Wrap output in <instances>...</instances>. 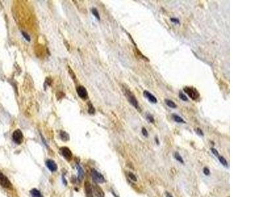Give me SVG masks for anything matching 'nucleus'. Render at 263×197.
<instances>
[{
	"instance_id": "f257e3e1",
	"label": "nucleus",
	"mask_w": 263,
	"mask_h": 197,
	"mask_svg": "<svg viewBox=\"0 0 263 197\" xmlns=\"http://www.w3.org/2000/svg\"><path fill=\"white\" fill-rule=\"evenodd\" d=\"M124 93L125 94V95L127 99L129 101L130 103L132 106H134L135 109L140 110V107L139 103H138V101H137V99H135V95L133 94L131 91L127 89L126 87H124Z\"/></svg>"
},
{
	"instance_id": "f03ea898",
	"label": "nucleus",
	"mask_w": 263,
	"mask_h": 197,
	"mask_svg": "<svg viewBox=\"0 0 263 197\" xmlns=\"http://www.w3.org/2000/svg\"><path fill=\"white\" fill-rule=\"evenodd\" d=\"M184 91L190 97L192 100L196 101L200 97V94H199L197 90L195 87L192 86H185L184 87Z\"/></svg>"
},
{
	"instance_id": "7ed1b4c3",
	"label": "nucleus",
	"mask_w": 263,
	"mask_h": 197,
	"mask_svg": "<svg viewBox=\"0 0 263 197\" xmlns=\"http://www.w3.org/2000/svg\"><path fill=\"white\" fill-rule=\"evenodd\" d=\"M13 140L15 143L20 145L23 143V134L20 129H16L13 134Z\"/></svg>"
},
{
	"instance_id": "20e7f679",
	"label": "nucleus",
	"mask_w": 263,
	"mask_h": 197,
	"mask_svg": "<svg viewBox=\"0 0 263 197\" xmlns=\"http://www.w3.org/2000/svg\"><path fill=\"white\" fill-rule=\"evenodd\" d=\"M92 176L94 181L97 183H103L106 182V180H105L103 175L98 172V171H96V170H92Z\"/></svg>"
},
{
	"instance_id": "39448f33",
	"label": "nucleus",
	"mask_w": 263,
	"mask_h": 197,
	"mask_svg": "<svg viewBox=\"0 0 263 197\" xmlns=\"http://www.w3.org/2000/svg\"><path fill=\"white\" fill-rule=\"evenodd\" d=\"M0 185L3 187L6 188H10L12 187V184L9 181V179L4 174H2L1 171H0Z\"/></svg>"
},
{
	"instance_id": "423d86ee",
	"label": "nucleus",
	"mask_w": 263,
	"mask_h": 197,
	"mask_svg": "<svg viewBox=\"0 0 263 197\" xmlns=\"http://www.w3.org/2000/svg\"><path fill=\"white\" fill-rule=\"evenodd\" d=\"M60 151L61 153L62 154V156L64 157L66 160L70 161L72 159V158H73V153H72L71 151L68 147H64L61 148Z\"/></svg>"
},
{
	"instance_id": "0eeeda50",
	"label": "nucleus",
	"mask_w": 263,
	"mask_h": 197,
	"mask_svg": "<svg viewBox=\"0 0 263 197\" xmlns=\"http://www.w3.org/2000/svg\"><path fill=\"white\" fill-rule=\"evenodd\" d=\"M76 91L78 96L81 99H86L88 97V91L86 90V89L84 86L80 85V86L77 87Z\"/></svg>"
},
{
	"instance_id": "6e6552de",
	"label": "nucleus",
	"mask_w": 263,
	"mask_h": 197,
	"mask_svg": "<svg viewBox=\"0 0 263 197\" xmlns=\"http://www.w3.org/2000/svg\"><path fill=\"white\" fill-rule=\"evenodd\" d=\"M92 190L93 191L94 194H95L97 197H104L105 196V194L103 193V191L102 190V188L98 185H93Z\"/></svg>"
},
{
	"instance_id": "1a4fd4ad",
	"label": "nucleus",
	"mask_w": 263,
	"mask_h": 197,
	"mask_svg": "<svg viewBox=\"0 0 263 197\" xmlns=\"http://www.w3.org/2000/svg\"><path fill=\"white\" fill-rule=\"evenodd\" d=\"M143 95H144L146 99H148L149 101L151 102V103L156 104L157 102V98L153 95H152V94L149 92V91L145 90L144 91H143Z\"/></svg>"
},
{
	"instance_id": "9d476101",
	"label": "nucleus",
	"mask_w": 263,
	"mask_h": 197,
	"mask_svg": "<svg viewBox=\"0 0 263 197\" xmlns=\"http://www.w3.org/2000/svg\"><path fill=\"white\" fill-rule=\"evenodd\" d=\"M46 164L47 167L51 171H56L57 170V164L55 163L53 160H48L46 162Z\"/></svg>"
},
{
	"instance_id": "9b49d317",
	"label": "nucleus",
	"mask_w": 263,
	"mask_h": 197,
	"mask_svg": "<svg viewBox=\"0 0 263 197\" xmlns=\"http://www.w3.org/2000/svg\"><path fill=\"white\" fill-rule=\"evenodd\" d=\"M84 186H85L86 194L87 197H93L92 187V185H91V184L90 183V182L86 181Z\"/></svg>"
},
{
	"instance_id": "f8f14e48",
	"label": "nucleus",
	"mask_w": 263,
	"mask_h": 197,
	"mask_svg": "<svg viewBox=\"0 0 263 197\" xmlns=\"http://www.w3.org/2000/svg\"><path fill=\"white\" fill-rule=\"evenodd\" d=\"M76 168H77V170H78V180L79 181V182H81L83 178H84V170H83V169L80 167V165H78V164L76 165Z\"/></svg>"
},
{
	"instance_id": "ddd939ff",
	"label": "nucleus",
	"mask_w": 263,
	"mask_h": 197,
	"mask_svg": "<svg viewBox=\"0 0 263 197\" xmlns=\"http://www.w3.org/2000/svg\"><path fill=\"white\" fill-rule=\"evenodd\" d=\"M165 102L166 105H167L168 107L172 108V109H176V108L177 107V105L175 102H174L173 101H172V100H170V99H165Z\"/></svg>"
},
{
	"instance_id": "4468645a",
	"label": "nucleus",
	"mask_w": 263,
	"mask_h": 197,
	"mask_svg": "<svg viewBox=\"0 0 263 197\" xmlns=\"http://www.w3.org/2000/svg\"><path fill=\"white\" fill-rule=\"evenodd\" d=\"M30 194H31L32 197H43L41 193L36 188H33L30 191Z\"/></svg>"
},
{
	"instance_id": "2eb2a0df",
	"label": "nucleus",
	"mask_w": 263,
	"mask_h": 197,
	"mask_svg": "<svg viewBox=\"0 0 263 197\" xmlns=\"http://www.w3.org/2000/svg\"><path fill=\"white\" fill-rule=\"evenodd\" d=\"M172 116L174 120L175 121V122H178V123H183V124L185 123V122L184 121V119L182 118V117H180V116H179L178 115H172Z\"/></svg>"
},
{
	"instance_id": "dca6fc26",
	"label": "nucleus",
	"mask_w": 263,
	"mask_h": 197,
	"mask_svg": "<svg viewBox=\"0 0 263 197\" xmlns=\"http://www.w3.org/2000/svg\"><path fill=\"white\" fill-rule=\"evenodd\" d=\"M60 136L61 139L64 141H66L69 140V135L67 134V133L64 132V131H61L60 132Z\"/></svg>"
},
{
	"instance_id": "f3484780",
	"label": "nucleus",
	"mask_w": 263,
	"mask_h": 197,
	"mask_svg": "<svg viewBox=\"0 0 263 197\" xmlns=\"http://www.w3.org/2000/svg\"><path fill=\"white\" fill-rule=\"evenodd\" d=\"M218 158V160H219V162L222 164L224 167H228V162H227V160L225 158H224L222 156H219Z\"/></svg>"
},
{
	"instance_id": "a211bd4d",
	"label": "nucleus",
	"mask_w": 263,
	"mask_h": 197,
	"mask_svg": "<svg viewBox=\"0 0 263 197\" xmlns=\"http://www.w3.org/2000/svg\"><path fill=\"white\" fill-rule=\"evenodd\" d=\"M174 158H175L177 161H178V162H180L181 164L184 163V161L183 159H182V157L180 156V154L178 152H176L175 153H174Z\"/></svg>"
},
{
	"instance_id": "6ab92c4d",
	"label": "nucleus",
	"mask_w": 263,
	"mask_h": 197,
	"mask_svg": "<svg viewBox=\"0 0 263 197\" xmlns=\"http://www.w3.org/2000/svg\"><path fill=\"white\" fill-rule=\"evenodd\" d=\"M146 119L151 124H155V120L154 117L151 115V114H149V113L146 114Z\"/></svg>"
},
{
	"instance_id": "aec40b11",
	"label": "nucleus",
	"mask_w": 263,
	"mask_h": 197,
	"mask_svg": "<svg viewBox=\"0 0 263 197\" xmlns=\"http://www.w3.org/2000/svg\"><path fill=\"white\" fill-rule=\"evenodd\" d=\"M88 112H89V113L91 114V115H93V114H94V112H95V109H94L93 106L90 102H89V103H88Z\"/></svg>"
},
{
	"instance_id": "412c9836",
	"label": "nucleus",
	"mask_w": 263,
	"mask_h": 197,
	"mask_svg": "<svg viewBox=\"0 0 263 197\" xmlns=\"http://www.w3.org/2000/svg\"><path fill=\"white\" fill-rule=\"evenodd\" d=\"M179 97L180 99H182V101H187L188 99L186 97V95H185L182 92V91H180L179 92Z\"/></svg>"
},
{
	"instance_id": "4be33fe9",
	"label": "nucleus",
	"mask_w": 263,
	"mask_h": 197,
	"mask_svg": "<svg viewBox=\"0 0 263 197\" xmlns=\"http://www.w3.org/2000/svg\"><path fill=\"white\" fill-rule=\"evenodd\" d=\"M92 11L93 15L96 16V17L97 18V19H98V20H100V16H99V13L98 11V10H97L96 8H93L92 10Z\"/></svg>"
},
{
	"instance_id": "5701e85b",
	"label": "nucleus",
	"mask_w": 263,
	"mask_h": 197,
	"mask_svg": "<svg viewBox=\"0 0 263 197\" xmlns=\"http://www.w3.org/2000/svg\"><path fill=\"white\" fill-rule=\"evenodd\" d=\"M128 177H130V179L131 180H132V181H134V182L137 181V178H136V177H135V175H134V174H133V173H132V172H129V173H128Z\"/></svg>"
},
{
	"instance_id": "b1692460",
	"label": "nucleus",
	"mask_w": 263,
	"mask_h": 197,
	"mask_svg": "<svg viewBox=\"0 0 263 197\" xmlns=\"http://www.w3.org/2000/svg\"><path fill=\"white\" fill-rule=\"evenodd\" d=\"M210 151H211V152H212V154L215 155V156H217V157H218L219 156V153H218V151L216 149H215V148H211L210 149Z\"/></svg>"
},
{
	"instance_id": "393cba45",
	"label": "nucleus",
	"mask_w": 263,
	"mask_h": 197,
	"mask_svg": "<svg viewBox=\"0 0 263 197\" xmlns=\"http://www.w3.org/2000/svg\"><path fill=\"white\" fill-rule=\"evenodd\" d=\"M142 134H143V136H144V137H148L149 134H148V131H147V129H146L145 127H142Z\"/></svg>"
},
{
	"instance_id": "a878e982",
	"label": "nucleus",
	"mask_w": 263,
	"mask_h": 197,
	"mask_svg": "<svg viewBox=\"0 0 263 197\" xmlns=\"http://www.w3.org/2000/svg\"><path fill=\"white\" fill-rule=\"evenodd\" d=\"M22 34H23V36H24V38L26 39V40L28 41H30V36L27 34L26 32H22Z\"/></svg>"
},
{
	"instance_id": "bb28decb",
	"label": "nucleus",
	"mask_w": 263,
	"mask_h": 197,
	"mask_svg": "<svg viewBox=\"0 0 263 197\" xmlns=\"http://www.w3.org/2000/svg\"><path fill=\"white\" fill-rule=\"evenodd\" d=\"M170 21H171V22H172V23H176V24H179L180 23V21H179V19L178 18H170Z\"/></svg>"
},
{
	"instance_id": "cd10ccee",
	"label": "nucleus",
	"mask_w": 263,
	"mask_h": 197,
	"mask_svg": "<svg viewBox=\"0 0 263 197\" xmlns=\"http://www.w3.org/2000/svg\"><path fill=\"white\" fill-rule=\"evenodd\" d=\"M203 173H204L205 175V176H209V175H210L209 169L208 168H207V167L204 168V169H203Z\"/></svg>"
},
{
	"instance_id": "c85d7f7f",
	"label": "nucleus",
	"mask_w": 263,
	"mask_h": 197,
	"mask_svg": "<svg viewBox=\"0 0 263 197\" xmlns=\"http://www.w3.org/2000/svg\"><path fill=\"white\" fill-rule=\"evenodd\" d=\"M196 133H197V134L198 135H201V136L204 135L203 132L202 131V130L200 128H197V129H196Z\"/></svg>"
},
{
	"instance_id": "c756f323",
	"label": "nucleus",
	"mask_w": 263,
	"mask_h": 197,
	"mask_svg": "<svg viewBox=\"0 0 263 197\" xmlns=\"http://www.w3.org/2000/svg\"><path fill=\"white\" fill-rule=\"evenodd\" d=\"M165 195H166V196H167V197H173V196L171 194L169 193L168 192H166Z\"/></svg>"
},
{
	"instance_id": "7c9ffc66",
	"label": "nucleus",
	"mask_w": 263,
	"mask_h": 197,
	"mask_svg": "<svg viewBox=\"0 0 263 197\" xmlns=\"http://www.w3.org/2000/svg\"><path fill=\"white\" fill-rule=\"evenodd\" d=\"M155 141H156V143L157 144V145H159V139H158L157 137H155Z\"/></svg>"
},
{
	"instance_id": "2f4dec72",
	"label": "nucleus",
	"mask_w": 263,
	"mask_h": 197,
	"mask_svg": "<svg viewBox=\"0 0 263 197\" xmlns=\"http://www.w3.org/2000/svg\"><path fill=\"white\" fill-rule=\"evenodd\" d=\"M63 183H64V184L66 185V184H67V183H66V181L65 180V177H63Z\"/></svg>"
}]
</instances>
